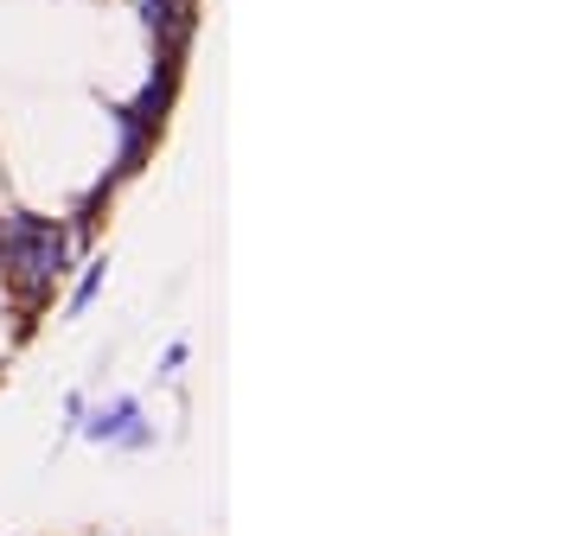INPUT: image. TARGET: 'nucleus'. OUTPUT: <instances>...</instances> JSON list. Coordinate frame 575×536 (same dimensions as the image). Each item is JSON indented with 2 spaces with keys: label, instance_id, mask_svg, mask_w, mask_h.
I'll use <instances>...</instances> for the list:
<instances>
[{
  "label": "nucleus",
  "instance_id": "5",
  "mask_svg": "<svg viewBox=\"0 0 575 536\" xmlns=\"http://www.w3.org/2000/svg\"><path fill=\"white\" fill-rule=\"evenodd\" d=\"M186 358H192V345H186V339H173L166 351H160V371L173 377V371H186Z\"/></svg>",
  "mask_w": 575,
  "mask_h": 536
},
{
  "label": "nucleus",
  "instance_id": "2",
  "mask_svg": "<svg viewBox=\"0 0 575 536\" xmlns=\"http://www.w3.org/2000/svg\"><path fill=\"white\" fill-rule=\"evenodd\" d=\"M128 428H141V396H110V403H90L83 421H77V434L83 441H96V447H115Z\"/></svg>",
  "mask_w": 575,
  "mask_h": 536
},
{
  "label": "nucleus",
  "instance_id": "4",
  "mask_svg": "<svg viewBox=\"0 0 575 536\" xmlns=\"http://www.w3.org/2000/svg\"><path fill=\"white\" fill-rule=\"evenodd\" d=\"M103 281H110V256L83 263V275H77V288H71V313H90V301L103 294Z\"/></svg>",
  "mask_w": 575,
  "mask_h": 536
},
{
  "label": "nucleus",
  "instance_id": "6",
  "mask_svg": "<svg viewBox=\"0 0 575 536\" xmlns=\"http://www.w3.org/2000/svg\"><path fill=\"white\" fill-rule=\"evenodd\" d=\"M83 409H90V396H83V389H71V396H65V434H77Z\"/></svg>",
  "mask_w": 575,
  "mask_h": 536
},
{
  "label": "nucleus",
  "instance_id": "1",
  "mask_svg": "<svg viewBox=\"0 0 575 536\" xmlns=\"http://www.w3.org/2000/svg\"><path fill=\"white\" fill-rule=\"evenodd\" d=\"M77 263V243L65 224H51V218H26V211H13V218H0V268H7V281L26 294V301H45L51 294V281Z\"/></svg>",
  "mask_w": 575,
  "mask_h": 536
},
{
  "label": "nucleus",
  "instance_id": "3",
  "mask_svg": "<svg viewBox=\"0 0 575 536\" xmlns=\"http://www.w3.org/2000/svg\"><path fill=\"white\" fill-rule=\"evenodd\" d=\"M115 115V179H128V173H141V160H148V148H153V128H141V121H128L122 109H110Z\"/></svg>",
  "mask_w": 575,
  "mask_h": 536
}]
</instances>
